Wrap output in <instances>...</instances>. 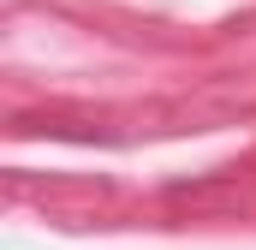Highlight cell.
I'll use <instances>...</instances> for the list:
<instances>
[]
</instances>
